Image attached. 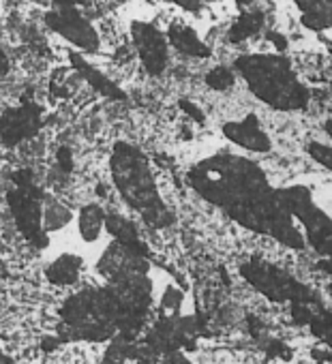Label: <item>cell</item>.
<instances>
[{"label": "cell", "instance_id": "5", "mask_svg": "<svg viewBox=\"0 0 332 364\" xmlns=\"http://www.w3.org/2000/svg\"><path fill=\"white\" fill-rule=\"evenodd\" d=\"M131 35L146 71L152 75L163 73L165 65H168V43H165V37L152 24L144 22H135L131 26Z\"/></svg>", "mask_w": 332, "mask_h": 364}, {"label": "cell", "instance_id": "2", "mask_svg": "<svg viewBox=\"0 0 332 364\" xmlns=\"http://www.w3.org/2000/svg\"><path fill=\"white\" fill-rule=\"evenodd\" d=\"M236 69L242 73L253 95L274 109L287 112L309 105V88L298 82L289 60L268 54L240 56L236 60Z\"/></svg>", "mask_w": 332, "mask_h": 364}, {"label": "cell", "instance_id": "20", "mask_svg": "<svg viewBox=\"0 0 332 364\" xmlns=\"http://www.w3.org/2000/svg\"><path fill=\"white\" fill-rule=\"evenodd\" d=\"M240 5H249V3H253V0H238Z\"/></svg>", "mask_w": 332, "mask_h": 364}, {"label": "cell", "instance_id": "12", "mask_svg": "<svg viewBox=\"0 0 332 364\" xmlns=\"http://www.w3.org/2000/svg\"><path fill=\"white\" fill-rule=\"evenodd\" d=\"M302 9V24L311 31H323L330 26V0H296Z\"/></svg>", "mask_w": 332, "mask_h": 364}, {"label": "cell", "instance_id": "13", "mask_svg": "<svg viewBox=\"0 0 332 364\" xmlns=\"http://www.w3.org/2000/svg\"><path fill=\"white\" fill-rule=\"evenodd\" d=\"M264 22H266V16L264 11H247L242 14L236 24L230 28V43H242L247 39H251L253 35H257L262 28H264Z\"/></svg>", "mask_w": 332, "mask_h": 364}, {"label": "cell", "instance_id": "1", "mask_svg": "<svg viewBox=\"0 0 332 364\" xmlns=\"http://www.w3.org/2000/svg\"><path fill=\"white\" fill-rule=\"evenodd\" d=\"M114 185L118 187L122 200L135 208L154 228H165L172 223V213L165 208L159 196L156 180L152 178L148 159L124 141L116 144L112 156Z\"/></svg>", "mask_w": 332, "mask_h": 364}, {"label": "cell", "instance_id": "4", "mask_svg": "<svg viewBox=\"0 0 332 364\" xmlns=\"http://www.w3.org/2000/svg\"><path fill=\"white\" fill-rule=\"evenodd\" d=\"M45 22L54 33L63 35L67 41L86 52H92L99 46V35L77 9H54L45 16Z\"/></svg>", "mask_w": 332, "mask_h": 364}, {"label": "cell", "instance_id": "16", "mask_svg": "<svg viewBox=\"0 0 332 364\" xmlns=\"http://www.w3.org/2000/svg\"><path fill=\"white\" fill-rule=\"evenodd\" d=\"M181 109L185 112V114H189L196 122H200V124H204L206 122V116H204V112H202V107H198L193 101H189V99H183L181 101Z\"/></svg>", "mask_w": 332, "mask_h": 364}, {"label": "cell", "instance_id": "14", "mask_svg": "<svg viewBox=\"0 0 332 364\" xmlns=\"http://www.w3.org/2000/svg\"><path fill=\"white\" fill-rule=\"evenodd\" d=\"M234 82H236V77H234V73H232L227 67H215V69L208 71V75H206L208 88H213V90H217V92L230 90V88L234 86Z\"/></svg>", "mask_w": 332, "mask_h": 364}, {"label": "cell", "instance_id": "8", "mask_svg": "<svg viewBox=\"0 0 332 364\" xmlns=\"http://www.w3.org/2000/svg\"><path fill=\"white\" fill-rule=\"evenodd\" d=\"M105 217H107V210L99 202H88L80 208V213L75 215V221H77L80 236L86 245H95L103 236Z\"/></svg>", "mask_w": 332, "mask_h": 364}, {"label": "cell", "instance_id": "17", "mask_svg": "<svg viewBox=\"0 0 332 364\" xmlns=\"http://www.w3.org/2000/svg\"><path fill=\"white\" fill-rule=\"evenodd\" d=\"M82 5H88V0H54L56 9H80Z\"/></svg>", "mask_w": 332, "mask_h": 364}, {"label": "cell", "instance_id": "10", "mask_svg": "<svg viewBox=\"0 0 332 364\" xmlns=\"http://www.w3.org/2000/svg\"><path fill=\"white\" fill-rule=\"evenodd\" d=\"M168 37H170V43L185 56H193V58H208L210 56V50L200 41L196 31L185 26V24H172Z\"/></svg>", "mask_w": 332, "mask_h": 364}, {"label": "cell", "instance_id": "11", "mask_svg": "<svg viewBox=\"0 0 332 364\" xmlns=\"http://www.w3.org/2000/svg\"><path fill=\"white\" fill-rule=\"evenodd\" d=\"M71 63H73V67L80 71V75L92 86V88H97L103 97H109V99H124V92L114 84V82H109L105 75H101L99 71H95L90 65H86L77 54H71Z\"/></svg>", "mask_w": 332, "mask_h": 364}, {"label": "cell", "instance_id": "9", "mask_svg": "<svg viewBox=\"0 0 332 364\" xmlns=\"http://www.w3.org/2000/svg\"><path fill=\"white\" fill-rule=\"evenodd\" d=\"M75 221L73 208L65 204L58 196H43V206H41V225L45 234L58 232Z\"/></svg>", "mask_w": 332, "mask_h": 364}, {"label": "cell", "instance_id": "15", "mask_svg": "<svg viewBox=\"0 0 332 364\" xmlns=\"http://www.w3.org/2000/svg\"><path fill=\"white\" fill-rule=\"evenodd\" d=\"M306 154H309L315 163H319V165H323L326 169H330V146H328V144L311 141V144L306 146Z\"/></svg>", "mask_w": 332, "mask_h": 364}, {"label": "cell", "instance_id": "6", "mask_svg": "<svg viewBox=\"0 0 332 364\" xmlns=\"http://www.w3.org/2000/svg\"><path fill=\"white\" fill-rule=\"evenodd\" d=\"M223 135L230 141H234L236 146L251 150V152H270V148H272V141H270L268 133L262 129L255 114H247V118H242V120L225 122Z\"/></svg>", "mask_w": 332, "mask_h": 364}, {"label": "cell", "instance_id": "7", "mask_svg": "<svg viewBox=\"0 0 332 364\" xmlns=\"http://www.w3.org/2000/svg\"><path fill=\"white\" fill-rule=\"evenodd\" d=\"M82 277H84V259L75 253H63L56 259H52L45 268V281L58 289L77 285Z\"/></svg>", "mask_w": 332, "mask_h": 364}, {"label": "cell", "instance_id": "3", "mask_svg": "<svg viewBox=\"0 0 332 364\" xmlns=\"http://www.w3.org/2000/svg\"><path fill=\"white\" fill-rule=\"evenodd\" d=\"M43 127V109L33 101H22L0 116V141L9 148L33 141Z\"/></svg>", "mask_w": 332, "mask_h": 364}, {"label": "cell", "instance_id": "18", "mask_svg": "<svg viewBox=\"0 0 332 364\" xmlns=\"http://www.w3.org/2000/svg\"><path fill=\"white\" fill-rule=\"evenodd\" d=\"M176 5L187 11H200L206 5V0H176Z\"/></svg>", "mask_w": 332, "mask_h": 364}, {"label": "cell", "instance_id": "19", "mask_svg": "<svg viewBox=\"0 0 332 364\" xmlns=\"http://www.w3.org/2000/svg\"><path fill=\"white\" fill-rule=\"evenodd\" d=\"M268 37H270V39H272V41L277 43V48H279V50H285V48H287V41H285V39H283L281 35H274V33H270Z\"/></svg>", "mask_w": 332, "mask_h": 364}]
</instances>
